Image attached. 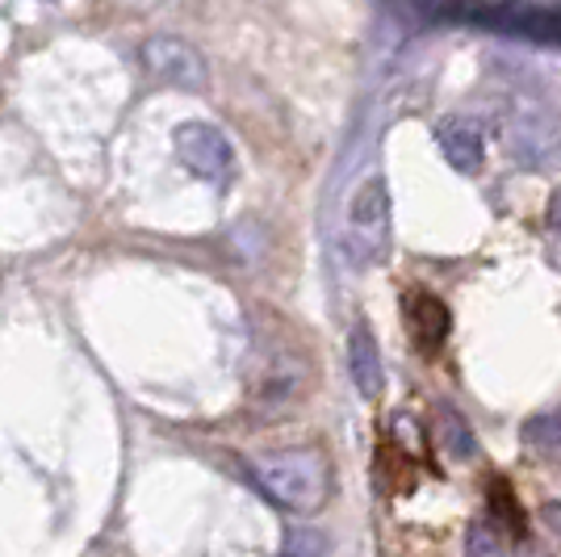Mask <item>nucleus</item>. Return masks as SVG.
Here are the masks:
<instances>
[{
	"label": "nucleus",
	"instance_id": "1",
	"mask_svg": "<svg viewBox=\"0 0 561 557\" xmlns=\"http://www.w3.org/2000/svg\"><path fill=\"white\" fill-rule=\"evenodd\" d=\"M256 487L285 511H319L331 499V469L319 448H277L248 462Z\"/></svg>",
	"mask_w": 561,
	"mask_h": 557
},
{
	"label": "nucleus",
	"instance_id": "2",
	"mask_svg": "<svg viewBox=\"0 0 561 557\" xmlns=\"http://www.w3.org/2000/svg\"><path fill=\"white\" fill-rule=\"evenodd\" d=\"M340 248H344L348 264H356V269L386 260V252H390V193H386L381 177H369V181H360L352 189Z\"/></svg>",
	"mask_w": 561,
	"mask_h": 557
},
{
	"label": "nucleus",
	"instance_id": "3",
	"mask_svg": "<svg viewBox=\"0 0 561 557\" xmlns=\"http://www.w3.org/2000/svg\"><path fill=\"white\" fill-rule=\"evenodd\" d=\"M176 156H181V163H185L193 177L214 181V185L231 181L234 172V147L210 122H185L176 130Z\"/></svg>",
	"mask_w": 561,
	"mask_h": 557
},
{
	"label": "nucleus",
	"instance_id": "4",
	"mask_svg": "<svg viewBox=\"0 0 561 557\" xmlns=\"http://www.w3.org/2000/svg\"><path fill=\"white\" fill-rule=\"evenodd\" d=\"M142 68L176 89H206V59L185 38H172V34H151L142 43Z\"/></svg>",
	"mask_w": 561,
	"mask_h": 557
},
{
	"label": "nucleus",
	"instance_id": "5",
	"mask_svg": "<svg viewBox=\"0 0 561 557\" xmlns=\"http://www.w3.org/2000/svg\"><path fill=\"white\" fill-rule=\"evenodd\" d=\"M402 319H407V331H411V340H415V349L423 356H436L440 344H445L448 327H453L448 306L436 294H427V289H411L402 298Z\"/></svg>",
	"mask_w": 561,
	"mask_h": 557
},
{
	"label": "nucleus",
	"instance_id": "6",
	"mask_svg": "<svg viewBox=\"0 0 561 557\" xmlns=\"http://www.w3.org/2000/svg\"><path fill=\"white\" fill-rule=\"evenodd\" d=\"M436 143H440L445 160L453 163L457 172H478V168H482L486 143H482L478 122H469V117H440V122H436Z\"/></svg>",
	"mask_w": 561,
	"mask_h": 557
},
{
	"label": "nucleus",
	"instance_id": "7",
	"mask_svg": "<svg viewBox=\"0 0 561 557\" xmlns=\"http://www.w3.org/2000/svg\"><path fill=\"white\" fill-rule=\"evenodd\" d=\"M348 365H352V382L365 398H377L381 386H386V373H381V349H377L374 331L360 323L352 327L348 340Z\"/></svg>",
	"mask_w": 561,
	"mask_h": 557
},
{
	"label": "nucleus",
	"instance_id": "8",
	"mask_svg": "<svg viewBox=\"0 0 561 557\" xmlns=\"http://www.w3.org/2000/svg\"><path fill=\"white\" fill-rule=\"evenodd\" d=\"M436 444L445 448L453 462H469L478 453V441H473L469 423L453 407H436Z\"/></svg>",
	"mask_w": 561,
	"mask_h": 557
},
{
	"label": "nucleus",
	"instance_id": "9",
	"mask_svg": "<svg viewBox=\"0 0 561 557\" xmlns=\"http://www.w3.org/2000/svg\"><path fill=\"white\" fill-rule=\"evenodd\" d=\"M524 444H528L533 453H540V457L561 462V407L540 411V416L528 419V423H524Z\"/></svg>",
	"mask_w": 561,
	"mask_h": 557
},
{
	"label": "nucleus",
	"instance_id": "10",
	"mask_svg": "<svg viewBox=\"0 0 561 557\" xmlns=\"http://www.w3.org/2000/svg\"><path fill=\"white\" fill-rule=\"evenodd\" d=\"M558 130H545L540 122H519L512 130V151L519 160H540V156H549L558 147Z\"/></svg>",
	"mask_w": 561,
	"mask_h": 557
},
{
	"label": "nucleus",
	"instance_id": "11",
	"mask_svg": "<svg viewBox=\"0 0 561 557\" xmlns=\"http://www.w3.org/2000/svg\"><path fill=\"white\" fill-rule=\"evenodd\" d=\"M277 557H328V536L319 528H294Z\"/></svg>",
	"mask_w": 561,
	"mask_h": 557
},
{
	"label": "nucleus",
	"instance_id": "12",
	"mask_svg": "<svg viewBox=\"0 0 561 557\" xmlns=\"http://www.w3.org/2000/svg\"><path fill=\"white\" fill-rule=\"evenodd\" d=\"M466 557H503V541H499V533H494L486 520L469 524V533H466Z\"/></svg>",
	"mask_w": 561,
	"mask_h": 557
},
{
	"label": "nucleus",
	"instance_id": "13",
	"mask_svg": "<svg viewBox=\"0 0 561 557\" xmlns=\"http://www.w3.org/2000/svg\"><path fill=\"white\" fill-rule=\"evenodd\" d=\"M491 495H494V511L512 524L515 533H524V520H519V508H515V499H512V490L503 487V482H491Z\"/></svg>",
	"mask_w": 561,
	"mask_h": 557
},
{
	"label": "nucleus",
	"instance_id": "14",
	"mask_svg": "<svg viewBox=\"0 0 561 557\" xmlns=\"http://www.w3.org/2000/svg\"><path fill=\"white\" fill-rule=\"evenodd\" d=\"M540 520H545L549 533L561 536V503H545V508H540Z\"/></svg>",
	"mask_w": 561,
	"mask_h": 557
},
{
	"label": "nucleus",
	"instance_id": "15",
	"mask_svg": "<svg viewBox=\"0 0 561 557\" xmlns=\"http://www.w3.org/2000/svg\"><path fill=\"white\" fill-rule=\"evenodd\" d=\"M549 231L561 239V189L553 193V197H549Z\"/></svg>",
	"mask_w": 561,
	"mask_h": 557
}]
</instances>
